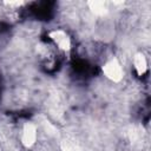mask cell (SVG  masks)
<instances>
[{
    "mask_svg": "<svg viewBox=\"0 0 151 151\" xmlns=\"http://www.w3.org/2000/svg\"><path fill=\"white\" fill-rule=\"evenodd\" d=\"M103 72L106 74V77L113 81H119L124 77L123 66L119 63L118 59H110L107 60L103 66Z\"/></svg>",
    "mask_w": 151,
    "mask_h": 151,
    "instance_id": "cell-1",
    "label": "cell"
},
{
    "mask_svg": "<svg viewBox=\"0 0 151 151\" xmlns=\"http://www.w3.org/2000/svg\"><path fill=\"white\" fill-rule=\"evenodd\" d=\"M37 138H38L37 126L32 123H26L21 130V136H20V140L22 145L26 147H31L35 144Z\"/></svg>",
    "mask_w": 151,
    "mask_h": 151,
    "instance_id": "cell-2",
    "label": "cell"
},
{
    "mask_svg": "<svg viewBox=\"0 0 151 151\" xmlns=\"http://www.w3.org/2000/svg\"><path fill=\"white\" fill-rule=\"evenodd\" d=\"M51 39L53 40V42L55 44V46H58L59 50L61 51H68L71 47V39L68 37V34L63 31V29H55L52 31L50 33Z\"/></svg>",
    "mask_w": 151,
    "mask_h": 151,
    "instance_id": "cell-3",
    "label": "cell"
},
{
    "mask_svg": "<svg viewBox=\"0 0 151 151\" xmlns=\"http://www.w3.org/2000/svg\"><path fill=\"white\" fill-rule=\"evenodd\" d=\"M133 67H134L136 72L139 76H142V74H144L146 72V70H147V60H146V57L142 52L134 54V57H133Z\"/></svg>",
    "mask_w": 151,
    "mask_h": 151,
    "instance_id": "cell-4",
    "label": "cell"
}]
</instances>
